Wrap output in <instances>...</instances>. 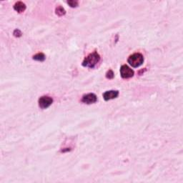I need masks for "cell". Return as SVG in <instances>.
<instances>
[{
  "label": "cell",
  "instance_id": "6da1fadb",
  "mask_svg": "<svg viewBox=\"0 0 183 183\" xmlns=\"http://www.w3.org/2000/svg\"><path fill=\"white\" fill-rule=\"evenodd\" d=\"M100 60V56L99 54L97 53V52H94L92 53L89 54V55L85 57L83 62H82V65L84 67H89V68L93 69L94 67L96 66V64L99 62Z\"/></svg>",
  "mask_w": 183,
  "mask_h": 183
},
{
  "label": "cell",
  "instance_id": "7a4b0ae2",
  "mask_svg": "<svg viewBox=\"0 0 183 183\" xmlns=\"http://www.w3.org/2000/svg\"><path fill=\"white\" fill-rule=\"evenodd\" d=\"M127 62L132 67H139L142 64L144 56L140 53H134L129 56Z\"/></svg>",
  "mask_w": 183,
  "mask_h": 183
},
{
  "label": "cell",
  "instance_id": "3957f363",
  "mask_svg": "<svg viewBox=\"0 0 183 183\" xmlns=\"http://www.w3.org/2000/svg\"><path fill=\"white\" fill-rule=\"evenodd\" d=\"M53 102V99L49 96H42L39 99V106L41 109H47Z\"/></svg>",
  "mask_w": 183,
  "mask_h": 183
},
{
  "label": "cell",
  "instance_id": "277c9868",
  "mask_svg": "<svg viewBox=\"0 0 183 183\" xmlns=\"http://www.w3.org/2000/svg\"><path fill=\"white\" fill-rule=\"evenodd\" d=\"M134 71L131 68H130L127 65H123L120 68V75L121 77L124 79H128V78L132 77L134 76Z\"/></svg>",
  "mask_w": 183,
  "mask_h": 183
},
{
  "label": "cell",
  "instance_id": "5b68a950",
  "mask_svg": "<svg viewBox=\"0 0 183 183\" xmlns=\"http://www.w3.org/2000/svg\"><path fill=\"white\" fill-rule=\"evenodd\" d=\"M97 101V96L93 93H89V94H87V95H84L82 98V102H83V103H85L88 104L95 103Z\"/></svg>",
  "mask_w": 183,
  "mask_h": 183
},
{
  "label": "cell",
  "instance_id": "8992f818",
  "mask_svg": "<svg viewBox=\"0 0 183 183\" xmlns=\"http://www.w3.org/2000/svg\"><path fill=\"white\" fill-rule=\"evenodd\" d=\"M119 96V91L117 90H110L107 91L103 94V97L105 101L117 98Z\"/></svg>",
  "mask_w": 183,
  "mask_h": 183
},
{
  "label": "cell",
  "instance_id": "52a82bcc",
  "mask_svg": "<svg viewBox=\"0 0 183 183\" xmlns=\"http://www.w3.org/2000/svg\"><path fill=\"white\" fill-rule=\"evenodd\" d=\"M14 9L15 11H17L19 13H22L26 10V5L25 3H23L22 2H18L17 3H15L14 5Z\"/></svg>",
  "mask_w": 183,
  "mask_h": 183
},
{
  "label": "cell",
  "instance_id": "ba28073f",
  "mask_svg": "<svg viewBox=\"0 0 183 183\" xmlns=\"http://www.w3.org/2000/svg\"><path fill=\"white\" fill-rule=\"evenodd\" d=\"M45 55L43 53H38L33 56V60L38 62H43L45 60Z\"/></svg>",
  "mask_w": 183,
  "mask_h": 183
},
{
  "label": "cell",
  "instance_id": "9c48e42d",
  "mask_svg": "<svg viewBox=\"0 0 183 183\" xmlns=\"http://www.w3.org/2000/svg\"><path fill=\"white\" fill-rule=\"evenodd\" d=\"M56 14L58 15V16L60 17H62L63 15H64L66 14V11L64 8L62 7V6H58V7L56 8Z\"/></svg>",
  "mask_w": 183,
  "mask_h": 183
},
{
  "label": "cell",
  "instance_id": "30bf717a",
  "mask_svg": "<svg viewBox=\"0 0 183 183\" xmlns=\"http://www.w3.org/2000/svg\"><path fill=\"white\" fill-rule=\"evenodd\" d=\"M67 4H68L72 8L77 7L78 4H78L77 1H74V0H69V1H67Z\"/></svg>",
  "mask_w": 183,
  "mask_h": 183
},
{
  "label": "cell",
  "instance_id": "8fae6325",
  "mask_svg": "<svg viewBox=\"0 0 183 183\" xmlns=\"http://www.w3.org/2000/svg\"><path fill=\"white\" fill-rule=\"evenodd\" d=\"M114 72H113V71L112 70H109L106 73V77L107 78V79H109V80H112V79H113V78H114Z\"/></svg>",
  "mask_w": 183,
  "mask_h": 183
},
{
  "label": "cell",
  "instance_id": "7c38bea8",
  "mask_svg": "<svg viewBox=\"0 0 183 183\" xmlns=\"http://www.w3.org/2000/svg\"><path fill=\"white\" fill-rule=\"evenodd\" d=\"M13 34H14V36L16 37H21V34H22L19 29H15Z\"/></svg>",
  "mask_w": 183,
  "mask_h": 183
}]
</instances>
